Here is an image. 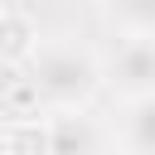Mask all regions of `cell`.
Returning <instances> with one entry per match:
<instances>
[{"instance_id":"3957f363","label":"cell","mask_w":155,"mask_h":155,"mask_svg":"<svg viewBox=\"0 0 155 155\" xmlns=\"http://www.w3.org/2000/svg\"><path fill=\"white\" fill-rule=\"evenodd\" d=\"M48 155H97V126L87 116H58L48 126Z\"/></svg>"},{"instance_id":"277c9868","label":"cell","mask_w":155,"mask_h":155,"mask_svg":"<svg viewBox=\"0 0 155 155\" xmlns=\"http://www.w3.org/2000/svg\"><path fill=\"white\" fill-rule=\"evenodd\" d=\"M131 145L150 150V102H136V111H131Z\"/></svg>"},{"instance_id":"7a4b0ae2","label":"cell","mask_w":155,"mask_h":155,"mask_svg":"<svg viewBox=\"0 0 155 155\" xmlns=\"http://www.w3.org/2000/svg\"><path fill=\"white\" fill-rule=\"evenodd\" d=\"M150 78H155V58H150V39L145 34H136V39H126V48L116 53V82L136 97V102H145V92H150Z\"/></svg>"},{"instance_id":"6da1fadb","label":"cell","mask_w":155,"mask_h":155,"mask_svg":"<svg viewBox=\"0 0 155 155\" xmlns=\"http://www.w3.org/2000/svg\"><path fill=\"white\" fill-rule=\"evenodd\" d=\"M34 73H39V92L53 97V102H82V97L97 87V63H92L87 53H78L73 44H48V48H39Z\"/></svg>"}]
</instances>
